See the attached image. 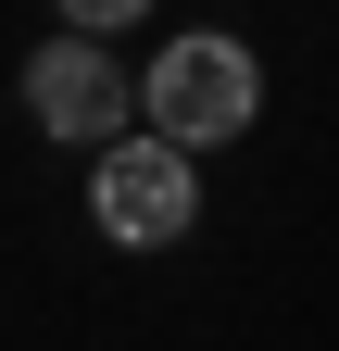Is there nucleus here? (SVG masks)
Listing matches in <instances>:
<instances>
[{
  "mask_svg": "<svg viewBox=\"0 0 339 351\" xmlns=\"http://www.w3.org/2000/svg\"><path fill=\"white\" fill-rule=\"evenodd\" d=\"M89 226L113 251H176L201 226V151L163 125H126L113 151H89Z\"/></svg>",
  "mask_w": 339,
  "mask_h": 351,
  "instance_id": "obj_2",
  "label": "nucleus"
},
{
  "mask_svg": "<svg viewBox=\"0 0 339 351\" xmlns=\"http://www.w3.org/2000/svg\"><path fill=\"white\" fill-rule=\"evenodd\" d=\"M251 113H264V63H251V38H226V25H189V38H163L139 63V125H163V138H189V151L251 138Z\"/></svg>",
  "mask_w": 339,
  "mask_h": 351,
  "instance_id": "obj_1",
  "label": "nucleus"
},
{
  "mask_svg": "<svg viewBox=\"0 0 339 351\" xmlns=\"http://www.w3.org/2000/svg\"><path fill=\"white\" fill-rule=\"evenodd\" d=\"M151 0H63V25H89V38H113V25H139Z\"/></svg>",
  "mask_w": 339,
  "mask_h": 351,
  "instance_id": "obj_4",
  "label": "nucleus"
},
{
  "mask_svg": "<svg viewBox=\"0 0 339 351\" xmlns=\"http://www.w3.org/2000/svg\"><path fill=\"white\" fill-rule=\"evenodd\" d=\"M25 113H38V138H63V151H113L126 125H139V75H126L89 25H63L51 51H25Z\"/></svg>",
  "mask_w": 339,
  "mask_h": 351,
  "instance_id": "obj_3",
  "label": "nucleus"
}]
</instances>
